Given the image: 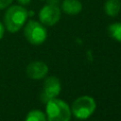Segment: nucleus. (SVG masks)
I'll list each match as a JSON object with an SVG mask.
<instances>
[{
	"label": "nucleus",
	"mask_w": 121,
	"mask_h": 121,
	"mask_svg": "<svg viewBox=\"0 0 121 121\" xmlns=\"http://www.w3.org/2000/svg\"><path fill=\"white\" fill-rule=\"evenodd\" d=\"M28 11L24 6L12 5L9 6L4 15V25L7 30L10 33L18 32L26 23Z\"/></svg>",
	"instance_id": "1"
},
{
	"label": "nucleus",
	"mask_w": 121,
	"mask_h": 121,
	"mask_svg": "<svg viewBox=\"0 0 121 121\" xmlns=\"http://www.w3.org/2000/svg\"><path fill=\"white\" fill-rule=\"evenodd\" d=\"M45 116L47 121H70V106L60 98H52L45 103Z\"/></svg>",
	"instance_id": "2"
},
{
	"label": "nucleus",
	"mask_w": 121,
	"mask_h": 121,
	"mask_svg": "<svg viewBox=\"0 0 121 121\" xmlns=\"http://www.w3.org/2000/svg\"><path fill=\"white\" fill-rule=\"evenodd\" d=\"M70 109L74 117L78 120H85L95 112L96 102L91 95H81L73 101Z\"/></svg>",
	"instance_id": "3"
},
{
	"label": "nucleus",
	"mask_w": 121,
	"mask_h": 121,
	"mask_svg": "<svg viewBox=\"0 0 121 121\" xmlns=\"http://www.w3.org/2000/svg\"><path fill=\"white\" fill-rule=\"evenodd\" d=\"M24 35L26 41L33 45L43 43L47 38V30L45 26L41 22L29 20L24 26Z\"/></svg>",
	"instance_id": "4"
},
{
	"label": "nucleus",
	"mask_w": 121,
	"mask_h": 121,
	"mask_svg": "<svg viewBox=\"0 0 121 121\" xmlns=\"http://www.w3.org/2000/svg\"><path fill=\"white\" fill-rule=\"evenodd\" d=\"M61 16V11L59 6L55 3L44 5L39 11V22L45 26H52L56 25Z\"/></svg>",
	"instance_id": "5"
},
{
	"label": "nucleus",
	"mask_w": 121,
	"mask_h": 121,
	"mask_svg": "<svg viewBox=\"0 0 121 121\" xmlns=\"http://www.w3.org/2000/svg\"><path fill=\"white\" fill-rule=\"evenodd\" d=\"M60 90H61V84L60 79L55 76L47 77L43 81V90L40 95L41 101L45 104L50 99L57 97L60 95Z\"/></svg>",
	"instance_id": "6"
},
{
	"label": "nucleus",
	"mask_w": 121,
	"mask_h": 121,
	"mask_svg": "<svg viewBox=\"0 0 121 121\" xmlns=\"http://www.w3.org/2000/svg\"><path fill=\"white\" fill-rule=\"evenodd\" d=\"M26 72L29 78L39 80L46 77V75L48 74V66L43 61L35 60V61H31L26 66Z\"/></svg>",
	"instance_id": "7"
},
{
	"label": "nucleus",
	"mask_w": 121,
	"mask_h": 121,
	"mask_svg": "<svg viewBox=\"0 0 121 121\" xmlns=\"http://www.w3.org/2000/svg\"><path fill=\"white\" fill-rule=\"evenodd\" d=\"M82 3L79 0H63L61 3V10L68 15H77L82 10Z\"/></svg>",
	"instance_id": "8"
},
{
	"label": "nucleus",
	"mask_w": 121,
	"mask_h": 121,
	"mask_svg": "<svg viewBox=\"0 0 121 121\" xmlns=\"http://www.w3.org/2000/svg\"><path fill=\"white\" fill-rule=\"evenodd\" d=\"M104 12L110 17H115L121 10L120 0H106L103 5Z\"/></svg>",
	"instance_id": "9"
},
{
	"label": "nucleus",
	"mask_w": 121,
	"mask_h": 121,
	"mask_svg": "<svg viewBox=\"0 0 121 121\" xmlns=\"http://www.w3.org/2000/svg\"><path fill=\"white\" fill-rule=\"evenodd\" d=\"M108 32L111 38L117 42H121V22H115L109 26Z\"/></svg>",
	"instance_id": "10"
},
{
	"label": "nucleus",
	"mask_w": 121,
	"mask_h": 121,
	"mask_svg": "<svg viewBox=\"0 0 121 121\" xmlns=\"http://www.w3.org/2000/svg\"><path fill=\"white\" fill-rule=\"evenodd\" d=\"M25 121H47L45 113L40 110H32L30 111L26 116Z\"/></svg>",
	"instance_id": "11"
},
{
	"label": "nucleus",
	"mask_w": 121,
	"mask_h": 121,
	"mask_svg": "<svg viewBox=\"0 0 121 121\" xmlns=\"http://www.w3.org/2000/svg\"><path fill=\"white\" fill-rule=\"evenodd\" d=\"M13 0H0V9H4L11 5Z\"/></svg>",
	"instance_id": "12"
},
{
	"label": "nucleus",
	"mask_w": 121,
	"mask_h": 121,
	"mask_svg": "<svg viewBox=\"0 0 121 121\" xmlns=\"http://www.w3.org/2000/svg\"><path fill=\"white\" fill-rule=\"evenodd\" d=\"M17 2H18L21 6H27L28 4H30L31 0H17Z\"/></svg>",
	"instance_id": "13"
},
{
	"label": "nucleus",
	"mask_w": 121,
	"mask_h": 121,
	"mask_svg": "<svg viewBox=\"0 0 121 121\" xmlns=\"http://www.w3.org/2000/svg\"><path fill=\"white\" fill-rule=\"evenodd\" d=\"M4 33H5V27H4V25L0 22V41H1V39L3 38Z\"/></svg>",
	"instance_id": "14"
},
{
	"label": "nucleus",
	"mask_w": 121,
	"mask_h": 121,
	"mask_svg": "<svg viewBox=\"0 0 121 121\" xmlns=\"http://www.w3.org/2000/svg\"><path fill=\"white\" fill-rule=\"evenodd\" d=\"M40 1H45V0H40Z\"/></svg>",
	"instance_id": "15"
}]
</instances>
